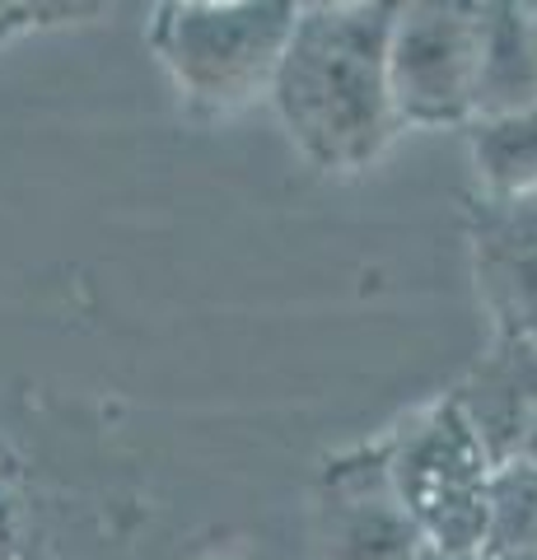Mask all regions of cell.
Listing matches in <instances>:
<instances>
[{
  "mask_svg": "<svg viewBox=\"0 0 537 560\" xmlns=\"http://www.w3.org/2000/svg\"><path fill=\"white\" fill-rule=\"evenodd\" d=\"M397 0L300 10L271 80V103L308 164L355 173L402 131L388 90Z\"/></svg>",
  "mask_w": 537,
  "mask_h": 560,
  "instance_id": "obj_1",
  "label": "cell"
},
{
  "mask_svg": "<svg viewBox=\"0 0 537 560\" xmlns=\"http://www.w3.org/2000/svg\"><path fill=\"white\" fill-rule=\"evenodd\" d=\"M294 20V0H160L150 47L187 103L234 113L271 90Z\"/></svg>",
  "mask_w": 537,
  "mask_h": 560,
  "instance_id": "obj_2",
  "label": "cell"
},
{
  "mask_svg": "<svg viewBox=\"0 0 537 560\" xmlns=\"http://www.w3.org/2000/svg\"><path fill=\"white\" fill-rule=\"evenodd\" d=\"M491 471L495 458L463 416L444 401L402 434L388 458V490L430 547L487 551L491 533Z\"/></svg>",
  "mask_w": 537,
  "mask_h": 560,
  "instance_id": "obj_3",
  "label": "cell"
},
{
  "mask_svg": "<svg viewBox=\"0 0 537 560\" xmlns=\"http://www.w3.org/2000/svg\"><path fill=\"white\" fill-rule=\"evenodd\" d=\"M481 0H397L388 90L397 127H440L477 108Z\"/></svg>",
  "mask_w": 537,
  "mask_h": 560,
  "instance_id": "obj_4",
  "label": "cell"
},
{
  "mask_svg": "<svg viewBox=\"0 0 537 560\" xmlns=\"http://www.w3.org/2000/svg\"><path fill=\"white\" fill-rule=\"evenodd\" d=\"M472 271L500 341H537V187L487 197L472 224Z\"/></svg>",
  "mask_w": 537,
  "mask_h": 560,
  "instance_id": "obj_5",
  "label": "cell"
},
{
  "mask_svg": "<svg viewBox=\"0 0 537 560\" xmlns=\"http://www.w3.org/2000/svg\"><path fill=\"white\" fill-rule=\"evenodd\" d=\"M454 401L472 420V430L481 434V444L491 448L495 463L514 458L528 416L537 411V341L495 337L491 360L463 383V393Z\"/></svg>",
  "mask_w": 537,
  "mask_h": 560,
  "instance_id": "obj_6",
  "label": "cell"
},
{
  "mask_svg": "<svg viewBox=\"0 0 537 560\" xmlns=\"http://www.w3.org/2000/svg\"><path fill=\"white\" fill-rule=\"evenodd\" d=\"M477 173L487 197H518L537 187V108L481 117L472 136Z\"/></svg>",
  "mask_w": 537,
  "mask_h": 560,
  "instance_id": "obj_7",
  "label": "cell"
},
{
  "mask_svg": "<svg viewBox=\"0 0 537 560\" xmlns=\"http://www.w3.org/2000/svg\"><path fill=\"white\" fill-rule=\"evenodd\" d=\"M537 547V463L505 458L491 471V533L487 551Z\"/></svg>",
  "mask_w": 537,
  "mask_h": 560,
  "instance_id": "obj_8",
  "label": "cell"
},
{
  "mask_svg": "<svg viewBox=\"0 0 537 560\" xmlns=\"http://www.w3.org/2000/svg\"><path fill=\"white\" fill-rule=\"evenodd\" d=\"M421 547V533L397 510L393 490L384 500H370L346 518V528L332 541V560H411Z\"/></svg>",
  "mask_w": 537,
  "mask_h": 560,
  "instance_id": "obj_9",
  "label": "cell"
},
{
  "mask_svg": "<svg viewBox=\"0 0 537 560\" xmlns=\"http://www.w3.org/2000/svg\"><path fill=\"white\" fill-rule=\"evenodd\" d=\"M411 560H491V551H448V547H430V541H421Z\"/></svg>",
  "mask_w": 537,
  "mask_h": 560,
  "instance_id": "obj_10",
  "label": "cell"
},
{
  "mask_svg": "<svg viewBox=\"0 0 537 560\" xmlns=\"http://www.w3.org/2000/svg\"><path fill=\"white\" fill-rule=\"evenodd\" d=\"M514 458H528V463H537V411L528 416V425H524V440H518Z\"/></svg>",
  "mask_w": 537,
  "mask_h": 560,
  "instance_id": "obj_11",
  "label": "cell"
},
{
  "mask_svg": "<svg viewBox=\"0 0 537 560\" xmlns=\"http://www.w3.org/2000/svg\"><path fill=\"white\" fill-rule=\"evenodd\" d=\"M491 560H537V547H518V551H491Z\"/></svg>",
  "mask_w": 537,
  "mask_h": 560,
  "instance_id": "obj_12",
  "label": "cell"
},
{
  "mask_svg": "<svg viewBox=\"0 0 537 560\" xmlns=\"http://www.w3.org/2000/svg\"><path fill=\"white\" fill-rule=\"evenodd\" d=\"M300 10H327V5H355V0H294Z\"/></svg>",
  "mask_w": 537,
  "mask_h": 560,
  "instance_id": "obj_13",
  "label": "cell"
}]
</instances>
